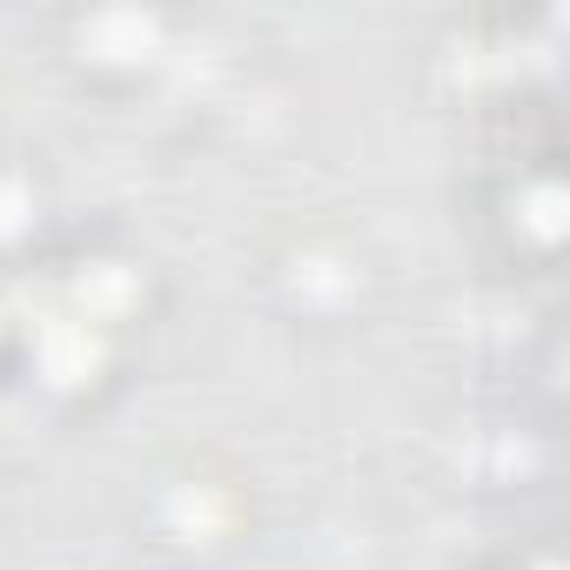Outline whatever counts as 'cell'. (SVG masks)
<instances>
[{"instance_id": "cell-1", "label": "cell", "mask_w": 570, "mask_h": 570, "mask_svg": "<svg viewBox=\"0 0 570 570\" xmlns=\"http://www.w3.org/2000/svg\"><path fill=\"white\" fill-rule=\"evenodd\" d=\"M95 336H88V323H48L41 330V363H48V376L55 383H81L88 370H95Z\"/></svg>"}, {"instance_id": "cell-3", "label": "cell", "mask_w": 570, "mask_h": 570, "mask_svg": "<svg viewBox=\"0 0 570 570\" xmlns=\"http://www.w3.org/2000/svg\"><path fill=\"white\" fill-rule=\"evenodd\" d=\"M530 208H537V228H543V235H557V215H563V195H557V188H543V195H537Z\"/></svg>"}, {"instance_id": "cell-2", "label": "cell", "mask_w": 570, "mask_h": 570, "mask_svg": "<svg viewBox=\"0 0 570 570\" xmlns=\"http://www.w3.org/2000/svg\"><path fill=\"white\" fill-rule=\"evenodd\" d=\"M88 41H95L101 55H141V48L155 41V28H148L141 14H101V21L88 28Z\"/></svg>"}, {"instance_id": "cell-4", "label": "cell", "mask_w": 570, "mask_h": 570, "mask_svg": "<svg viewBox=\"0 0 570 570\" xmlns=\"http://www.w3.org/2000/svg\"><path fill=\"white\" fill-rule=\"evenodd\" d=\"M21 222V181H0V228Z\"/></svg>"}]
</instances>
